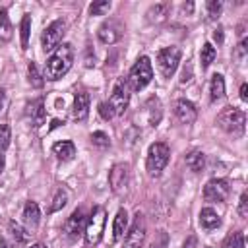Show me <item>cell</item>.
Listing matches in <instances>:
<instances>
[{
    "label": "cell",
    "instance_id": "6da1fadb",
    "mask_svg": "<svg viewBox=\"0 0 248 248\" xmlns=\"http://www.w3.org/2000/svg\"><path fill=\"white\" fill-rule=\"evenodd\" d=\"M72 62H74V46L70 43L58 45L45 64V78L50 81L60 79L72 68Z\"/></svg>",
    "mask_w": 248,
    "mask_h": 248
},
{
    "label": "cell",
    "instance_id": "7a4b0ae2",
    "mask_svg": "<svg viewBox=\"0 0 248 248\" xmlns=\"http://www.w3.org/2000/svg\"><path fill=\"white\" fill-rule=\"evenodd\" d=\"M169 159H170V149L165 141L151 143L149 149H147V161H145L149 176H159L163 172V169L167 167Z\"/></svg>",
    "mask_w": 248,
    "mask_h": 248
},
{
    "label": "cell",
    "instance_id": "3957f363",
    "mask_svg": "<svg viewBox=\"0 0 248 248\" xmlns=\"http://www.w3.org/2000/svg\"><path fill=\"white\" fill-rule=\"evenodd\" d=\"M217 124L219 128H223L227 134L232 136H242L244 126H246V114L234 107H225L219 114H217Z\"/></svg>",
    "mask_w": 248,
    "mask_h": 248
},
{
    "label": "cell",
    "instance_id": "277c9868",
    "mask_svg": "<svg viewBox=\"0 0 248 248\" xmlns=\"http://www.w3.org/2000/svg\"><path fill=\"white\" fill-rule=\"evenodd\" d=\"M105 221H107V213H105V207L97 205L93 207L89 219L85 221V242L89 246H95L101 242V236H103V231H105Z\"/></svg>",
    "mask_w": 248,
    "mask_h": 248
},
{
    "label": "cell",
    "instance_id": "5b68a950",
    "mask_svg": "<svg viewBox=\"0 0 248 248\" xmlns=\"http://www.w3.org/2000/svg\"><path fill=\"white\" fill-rule=\"evenodd\" d=\"M153 78V68H151V60L147 56H140L136 60V64L130 68V74H128V83L134 91H140L143 89Z\"/></svg>",
    "mask_w": 248,
    "mask_h": 248
},
{
    "label": "cell",
    "instance_id": "8992f818",
    "mask_svg": "<svg viewBox=\"0 0 248 248\" xmlns=\"http://www.w3.org/2000/svg\"><path fill=\"white\" fill-rule=\"evenodd\" d=\"M64 29H66V23L62 19H54L52 23H48L45 27V31L41 35V45H43L45 52H50L60 45V41H62V37L66 33Z\"/></svg>",
    "mask_w": 248,
    "mask_h": 248
},
{
    "label": "cell",
    "instance_id": "52a82bcc",
    "mask_svg": "<svg viewBox=\"0 0 248 248\" xmlns=\"http://www.w3.org/2000/svg\"><path fill=\"white\" fill-rule=\"evenodd\" d=\"M180 48L178 46H165L159 50L157 54V64H159V70L165 78H170L176 68H178V62H180Z\"/></svg>",
    "mask_w": 248,
    "mask_h": 248
},
{
    "label": "cell",
    "instance_id": "ba28073f",
    "mask_svg": "<svg viewBox=\"0 0 248 248\" xmlns=\"http://www.w3.org/2000/svg\"><path fill=\"white\" fill-rule=\"evenodd\" d=\"M130 103V89H128V81H124L122 78L116 79L114 87H112V95L108 99V105L112 108L114 114H124V110L128 108Z\"/></svg>",
    "mask_w": 248,
    "mask_h": 248
},
{
    "label": "cell",
    "instance_id": "9c48e42d",
    "mask_svg": "<svg viewBox=\"0 0 248 248\" xmlns=\"http://www.w3.org/2000/svg\"><path fill=\"white\" fill-rule=\"evenodd\" d=\"M143 240H145V219L138 211L134 215V221H132L128 232H126L124 248H141L143 246Z\"/></svg>",
    "mask_w": 248,
    "mask_h": 248
},
{
    "label": "cell",
    "instance_id": "30bf717a",
    "mask_svg": "<svg viewBox=\"0 0 248 248\" xmlns=\"http://www.w3.org/2000/svg\"><path fill=\"white\" fill-rule=\"evenodd\" d=\"M231 194V184L225 178H211L203 188L205 202H225Z\"/></svg>",
    "mask_w": 248,
    "mask_h": 248
},
{
    "label": "cell",
    "instance_id": "8fae6325",
    "mask_svg": "<svg viewBox=\"0 0 248 248\" xmlns=\"http://www.w3.org/2000/svg\"><path fill=\"white\" fill-rule=\"evenodd\" d=\"M128 182H130V165H126V163L114 165V167L110 169V172H108L110 190H112L114 194H122V192L126 190Z\"/></svg>",
    "mask_w": 248,
    "mask_h": 248
},
{
    "label": "cell",
    "instance_id": "7c38bea8",
    "mask_svg": "<svg viewBox=\"0 0 248 248\" xmlns=\"http://www.w3.org/2000/svg\"><path fill=\"white\" fill-rule=\"evenodd\" d=\"M85 211L83 209H76L70 217H68V221L64 223V232H66V236H68V240L70 242H76V240H79V236L83 234V231H85Z\"/></svg>",
    "mask_w": 248,
    "mask_h": 248
},
{
    "label": "cell",
    "instance_id": "4fadbf2b",
    "mask_svg": "<svg viewBox=\"0 0 248 248\" xmlns=\"http://www.w3.org/2000/svg\"><path fill=\"white\" fill-rule=\"evenodd\" d=\"M122 31H124V27H122L120 21L108 19V21H105V23L99 27L97 37H99V41H101L103 45H114V43L122 37Z\"/></svg>",
    "mask_w": 248,
    "mask_h": 248
},
{
    "label": "cell",
    "instance_id": "5bb4252c",
    "mask_svg": "<svg viewBox=\"0 0 248 248\" xmlns=\"http://www.w3.org/2000/svg\"><path fill=\"white\" fill-rule=\"evenodd\" d=\"M174 116H176L182 124H192V122L196 120V116H198V110H196V107H194L190 101L178 99L176 105H174Z\"/></svg>",
    "mask_w": 248,
    "mask_h": 248
},
{
    "label": "cell",
    "instance_id": "9a60e30c",
    "mask_svg": "<svg viewBox=\"0 0 248 248\" xmlns=\"http://www.w3.org/2000/svg\"><path fill=\"white\" fill-rule=\"evenodd\" d=\"M87 114H89V95H87L85 91H78V93L74 95L72 116H74V120L81 122V120L87 118Z\"/></svg>",
    "mask_w": 248,
    "mask_h": 248
},
{
    "label": "cell",
    "instance_id": "2e32d148",
    "mask_svg": "<svg viewBox=\"0 0 248 248\" xmlns=\"http://www.w3.org/2000/svg\"><path fill=\"white\" fill-rule=\"evenodd\" d=\"M126 227H128V213H126V209H118L114 215V223H112V240L114 242L124 238Z\"/></svg>",
    "mask_w": 248,
    "mask_h": 248
},
{
    "label": "cell",
    "instance_id": "e0dca14e",
    "mask_svg": "<svg viewBox=\"0 0 248 248\" xmlns=\"http://www.w3.org/2000/svg\"><path fill=\"white\" fill-rule=\"evenodd\" d=\"M200 225H202L203 229H207V231H213V229H217V227L221 225V217L217 215L215 209L203 207V209L200 211Z\"/></svg>",
    "mask_w": 248,
    "mask_h": 248
},
{
    "label": "cell",
    "instance_id": "ac0fdd59",
    "mask_svg": "<svg viewBox=\"0 0 248 248\" xmlns=\"http://www.w3.org/2000/svg\"><path fill=\"white\" fill-rule=\"evenodd\" d=\"M29 116H31L35 128H39V126L45 124V120H46V110H45L43 99H37V101H33V103L29 105Z\"/></svg>",
    "mask_w": 248,
    "mask_h": 248
},
{
    "label": "cell",
    "instance_id": "d6986e66",
    "mask_svg": "<svg viewBox=\"0 0 248 248\" xmlns=\"http://www.w3.org/2000/svg\"><path fill=\"white\" fill-rule=\"evenodd\" d=\"M52 153H54L60 161H70V159H74V155H76V145H74L72 141H68V140L56 141V143L52 145Z\"/></svg>",
    "mask_w": 248,
    "mask_h": 248
},
{
    "label": "cell",
    "instance_id": "ffe728a7",
    "mask_svg": "<svg viewBox=\"0 0 248 248\" xmlns=\"http://www.w3.org/2000/svg\"><path fill=\"white\" fill-rule=\"evenodd\" d=\"M23 219H25V223H27L29 227H37V225H39L41 209H39L37 202H31V200H29V202L23 205Z\"/></svg>",
    "mask_w": 248,
    "mask_h": 248
},
{
    "label": "cell",
    "instance_id": "44dd1931",
    "mask_svg": "<svg viewBox=\"0 0 248 248\" xmlns=\"http://www.w3.org/2000/svg\"><path fill=\"white\" fill-rule=\"evenodd\" d=\"M223 95H225V79L221 74H213L211 81H209V99L219 101Z\"/></svg>",
    "mask_w": 248,
    "mask_h": 248
},
{
    "label": "cell",
    "instance_id": "7402d4cb",
    "mask_svg": "<svg viewBox=\"0 0 248 248\" xmlns=\"http://www.w3.org/2000/svg\"><path fill=\"white\" fill-rule=\"evenodd\" d=\"M203 165H205V157H203L202 151L194 149V151H190V153L186 155V167H188L190 170L200 172V170H203Z\"/></svg>",
    "mask_w": 248,
    "mask_h": 248
},
{
    "label": "cell",
    "instance_id": "603a6c76",
    "mask_svg": "<svg viewBox=\"0 0 248 248\" xmlns=\"http://www.w3.org/2000/svg\"><path fill=\"white\" fill-rule=\"evenodd\" d=\"M215 56H217V50H215V46L211 45V43H205L203 46H202V52H200V62H202V70H205V68H209V64L215 60Z\"/></svg>",
    "mask_w": 248,
    "mask_h": 248
},
{
    "label": "cell",
    "instance_id": "cb8c5ba5",
    "mask_svg": "<svg viewBox=\"0 0 248 248\" xmlns=\"http://www.w3.org/2000/svg\"><path fill=\"white\" fill-rule=\"evenodd\" d=\"M167 10H169V4H155V6H151V8L147 10V19L159 23V21L165 19Z\"/></svg>",
    "mask_w": 248,
    "mask_h": 248
},
{
    "label": "cell",
    "instance_id": "d4e9b609",
    "mask_svg": "<svg viewBox=\"0 0 248 248\" xmlns=\"http://www.w3.org/2000/svg\"><path fill=\"white\" fill-rule=\"evenodd\" d=\"M10 234H12V238H14L16 242H19V244H23V242L29 240V232H27L19 223H16V221H10Z\"/></svg>",
    "mask_w": 248,
    "mask_h": 248
},
{
    "label": "cell",
    "instance_id": "484cf974",
    "mask_svg": "<svg viewBox=\"0 0 248 248\" xmlns=\"http://www.w3.org/2000/svg\"><path fill=\"white\" fill-rule=\"evenodd\" d=\"M223 248H244V234H242V231L231 232V234L225 238Z\"/></svg>",
    "mask_w": 248,
    "mask_h": 248
},
{
    "label": "cell",
    "instance_id": "4316f807",
    "mask_svg": "<svg viewBox=\"0 0 248 248\" xmlns=\"http://www.w3.org/2000/svg\"><path fill=\"white\" fill-rule=\"evenodd\" d=\"M27 76H29V83H31L33 87H43L45 79H43V76L39 74V68H37L35 62H29V66H27Z\"/></svg>",
    "mask_w": 248,
    "mask_h": 248
},
{
    "label": "cell",
    "instance_id": "83f0119b",
    "mask_svg": "<svg viewBox=\"0 0 248 248\" xmlns=\"http://www.w3.org/2000/svg\"><path fill=\"white\" fill-rule=\"evenodd\" d=\"M0 39L2 41L12 39V25H10V19L6 16V10H0Z\"/></svg>",
    "mask_w": 248,
    "mask_h": 248
},
{
    "label": "cell",
    "instance_id": "f1b7e54d",
    "mask_svg": "<svg viewBox=\"0 0 248 248\" xmlns=\"http://www.w3.org/2000/svg\"><path fill=\"white\" fill-rule=\"evenodd\" d=\"M19 31H21V48H27V45H29V31H31V17L29 16L21 17Z\"/></svg>",
    "mask_w": 248,
    "mask_h": 248
},
{
    "label": "cell",
    "instance_id": "f546056e",
    "mask_svg": "<svg viewBox=\"0 0 248 248\" xmlns=\"http://www.w3.org/2000/svg\"><path fill=\"white\" fill-rule=\"evenodd\" d=\"M66 202H68V194L60 188V190H56V194H54V198H52V205H50V213H54V211H58V209H62L64 205H66Z\"/></svg>",
    "mask_w": 248,
    "mask_h": 248
},
{
    "label": "cell",
    "instance_id": "4dcf8cb0",
    "mask_svg": "<svg viewBox=\"0 0 248 248\" xmlns=\"http://www.w3.org/2000/svg\"><path fill=\"white\" fill-rule=\"evenodd\" d=\"M108 10H110V2L108 0H99V2H93L89 6V14L91 16H105Z\"/></svg>",
    "mask_w": 248,
    "mask_h": 248
},
{
    "label": "cell",
    "instance_id": "1f68e13d",
    "mask_svg": "<svg viewBox=\"0 0 248 248\" xmlns=\"http://www.w3.org/2000/svg\"><path fill=\"white\" fill-rule=\"evenodd\" d=\"M149 248H169V232L167 231H157Z\"/></svg>",
    "mask_w": 248,
    "mask_h": 248
},
{
    "label": "cell",
    "instance_id": "d6a6232c",
    "mask_svg": "<svg viewBox=\"0 0 248 248\" xmlns=\"http://www.w3.org/2000/svg\"><path fill=\"white\" fill-rule=\"evenodd\" d=\"M10 140H12L10 126L8 124H0V153L10 145Z\"/></svg>",
    "mask_w": 248,
    "mask_h": 248
},
{
    "label": "cell",
    "instance_id": "836d02e7",
    "mask_svg": "<svg viewBox=\"0 0 248 248\" xmlns=\"http://www.w3.org/2000/svg\"><path fill=\"white\" fill-rule=\"evenodd\" d=\"M91 141H93V145H97V147H108V145H110L108 136H107L105 132H101V130L91 134Z\"/></svg>",
    "mask_w": 248,
    "mask_h": 248
},
{
    "label": "cell",
    "instance_id": "e575fe53",
    "mask_svg": "<svg viewBox=\"0 0 248 248\" xmlns=\"http://www.w3.org/2000/svg\"><path fill=\"white\" fill-rule=\"evenodd\" d=\"M221 10H223V4L219 0H209L207 2V16H209V19H217L221 16Z\"/></svg>",
    "mask_w": 248,
    "mask_h": 248
},
{
    "label": "cell",
    "instance_id": "d590c367",
    "mask_svg": "<svg viewBox=\"0 0 248 248\" xmlns=\"http://www.w3.org/2000/svg\"><path fill=\"white\" fill-rule=\"evenodd\" d=\"M99 114H101L105 120H110V118L114 116V112H112V108H110L108 101H105V103H101V105H99Z\"/></svg>",
    "mask_w": 248,
    "mask_h": 248
},
{
    "label": "cell",
    "instance_id": "8d00e7d4",
    "mask_svg": "<svg viewBox=\"0 0 248 248\" xmlns=\"http://www.w3.org/2000/svg\"><path fill=\"white\" fill-rule=\"evenodd\" d=\"M238 213H240V217H248V194L246 192H242V196H240Z\"/></svg>",
    "mask_w": 248,
    "mask_h": 248
},
{
    "label": "cell",
    "instance_id": "74e56055",
    "mask_svg": "<svg viewBox=\"0 0 248 248\" xmlns=\"http://www.w3.org/2000/svg\"><path fill=\"white\" fill-rule=\"evenodd\" d=\"M244 56H246V39H242V43L238 45V48L234 52V58H238V62H242Z\"/></svg>",
    "mask_w": 248,
    "mask_h": 248
},
{
    "label": "cell",
    "instance_id": "f35d334b",
    "mask_svg": "<svg viewBox=\"0 0 248 248\" xmlns=\"http://www.w3.org/2000/svg\"><path fill=\"white\" fill-rule=\"evenodd\" d=\"M4 108H6V91L0 87V114L4 112Z\"/></svg>",
    "mask_w": 248,
    "mask_h": 248
},
{
    "label": "cell",
    "instance_id": "ab89813d",
    "mask_svg": "<svg viewBox=\"0 0 248 248\" xmlns=\"http://www.w3.org/2000/svg\"><path fill=\"white\" fill-rule=\"evenodd\" d=\"M240 99H242V101H248V85H246V83L240 85Z\"/></svg>",
    "mask_w": 248,
    "mask_h": 248
},
{
    "label": "cell",
    "instance_id": "60d3db41",
    "mask_svg": "<svg viewBox=\"0 0 248 248\" xmlns=\"http://www.w3.org/2000/svg\"><path fill=\"white\" fill-rule=\"evenodd\" d=\"M213 37H215V41H219V43H221V41H223V33H221V29H217V31L213 33Z\"/></svg>",
    "mask_w": 248,
    "mask_h": 248
},
{
    "label": "cell",
    "instance_id": "b9f144b4",
    "mask_svg": "<svg viewBox=\"0 0 248 248\" xmlns=\"http://www.w3.org/2000/svg\"><path fill=\"white\" fill-rule=\"evenodd\" d=\"M194 242H196V238H194V236H190V238H188V242H184V246H182V248H192V244H194Z\"/></svg>",
    "mask_w": 248,
    "mask_h": 248
},
{
    "label": "cell",
    "instance_id": "7bdbcfd3",
    "mask_svg": "<svg viewBox=\"0 0 248 248\" xmlns=\"http://www.w3.org/2000/svg\"><path fill=\"white\" fill-rule=\"evenodd\" d=\"M4 167H6V159H4V155L0 153V174L4 172Z\"/></svg>",
    "mask_w": 248,
    "mask_h": 248
},
{
    "label": "cell",
    "instance_id": "ee69618b",
    "mask_svg": "<svg viewBox=\"0 0 248 248\" xmlns=\"http://www.w3.org/2000/svg\"><path fill=\"white\" fill-rule=\"evenodd\" d=\"M27 248H46L43 242H35V244H31V246H27Z\"/></svg>",
    "mask_w": 248,
    "mask_h": 248
},
{
    "label": "cell",
    "instance_id": "f6af8a7d",
    "mask_svg": "<svg viewBox=\"0 0 248 248\" xmlns=\"http://www.w3.org/2000/svg\"><path fill=\"white\" fill-rule=\"evenodd\" d=\"M0 248H6V242H4V238H0Z\"/></svg>",
    "mask_w": 248,
    "mask_h": 248
}]
</instances>
